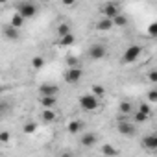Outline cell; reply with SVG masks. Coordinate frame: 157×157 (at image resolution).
Wrapping results in <instances>:
<instances>
[{
	"mask_svg": "<svg viewBox=\"0 0 157 157\" xmlns=\"http://www.w3.org/2000/svg\"><path fill=\"white\" fill-rule=\"evenodd\" d=\"M118 133H122L124 137H133L135 135V124L133 122H128V118L124 117V115H120V118H118Z\"/></svg>",
	"mask_w": 157,
	"mask_h": 157,
	"instance_id": "obj_1",
	"label": "cell"
},
{
	"mask_svg": "<svg viewBox=\"0 0 157 157\" xmlns=\"http://www.w3.org/2000/svg\"><path fill=\"white\" fill-rule=\"evenodd\" d=\"M98 105H100V104H98V98H96L94 94H83V96L80 98V107H82L83 111H94Z\"/></svg>",
	"mask_w": 157,
	"mask_h": 157,
	"instance_id": "obj_2",
	"label": "cell"
},
{
	"mask_svg": "<svg viewBox=\"0 0 157 157\" xmlns=\"http://www.w3.org/2000/svg\"><path fill=\"white\" fill-rule=\"evenodd\" d=\"M17 10H19L17 13H19L21 17H24V19H32V17L37 13V6H35L33 2H21Z\"/></svg>",
	"mask_w": 157,
	"mask_h": 157,
	"instance_id": "obj_3",
	"label": "cell"
},
{
	"mask_svg": "<svg viewBox=\"0 0 157 157\" xmlns=\"http://www.w3.org/2000/svg\"><path fill=\"white\" fill-rule=\"evenodd\" d=\"M140 52H142V48H140L139 44H131V46H128L126 52H124V56H122L124 63H133V61H137L139 56H140Z\"/></svg>",
	"mask_w": 157,
	"mask_h": 157,
	"instance_id": "obj_4",
	"label": "cell"
},
{
	"mask_svg": "<svg viewBox=\"0 0 157 157\" xmlns=\"http://www.w3.org/2000/svg\"><path fill=\"white\" fill-rule=\"evenodd\" d=\"M82 76H83V72H82V68H68L67 72H65V82L67 83H78V82H80L82 80Z\"/></svg>",
	"mask_w": 157,
	"mask_h": 157,
	"instance_id": "obj_5",
	"label": "cell"
},
{
	"mask_svg": "<svg viewBox=\"0 0 157 157\" xmlns=\"http://www.w3.org/2000/svg\"><path fill=\"white\" fill-rule=\"evenodd\" d=\"M105 54H107V50H105V46L100 44V43H96V44H93V46L89 48V56H91V59H104Z\"/></svg>",
	"mask_w": 157,
	"mask_h": 157,
	"instance_id": "obj_6",
	"label": "cell"
},
{
	"mask_svg": "<svg viewBox=\"0 0 157 157\" xmlns=\"http://www.w3.org/2000/svg\"><path fill=\"white\" fill-rule=\"evenodd\" d=\"M102 13H104V17L105 19H115V17H118L120 13H118V8H117V4H105L104 8H102Z\"/></svg>",
	"mask_w": 157,
	"mask_h": 157,
	"instance_id": "obj_7",
	"label": "cell"
},
{
	"mask_svg": "<svg viewBox=\"0 0 157 157\" xmlns=\"http://www.w3.org/2000/svg\"><path fill=\"white\" fill-rule=\"evenodd\" d=\"M142 146H144L146 150H157V133L144 137V140H142Z\"/></svg>",
	"mask_w": 157,
	"mask_h": 157,
	"instance_id": "obj_8",
	"label": "cell"
},
{
	"mask_svg": "<svg viewBox=\"0 0 157 157\" xmlns=\"http://www.w3.org/2000/svg\"><path fill=\"white\" fill-rule=\"evenodd\" d=\"M2 32H4V35H6L8 39H13V41H15V39H19V30H17V28H13L11 24H6V26L2 28Z\"/></svg>",
	"mask_w": 157,
	"mask_h": 157,
	"instance_id": "obj_9",
	"label": "cell"
},
{
	"mask_svg": "<svg viewBox=\"0 0 157 157\" xmlns=\"http://www.w3.org/2000/svg\"><path fill=\"white\" fill-rule=\"evenodd\" d=\"M94 144H96V135H94V133H83V137H82V146L91 148V146H94Z\"/></svg>",
	"mask_w": 157,
	"mask_h": 157,
	"instance_id": "obj_10",
	"label": "cell"
},
{
	"mask_svg": "<svg viewBox=\"0 0 157 157\" xmlns=\"http://www.w3.org/2000/svg\"><path fill=\"white\" fill-rule=\"evenodd\" d=\"M41 94L43 96H56L57 94V87L50 85V83H44V85H41Z\"/></svg>",
	"mask_w": 157,
	"mask_h": 157,
	"instance_id": "obj_11",
	"label": "cell"
},
{
	"mask_svg": "<svg viewBox=\"0 0 157 157\" xmlns=\"http://www.w3.org/2000/svg\"><path fill=\"white\" fill-rule=\"evenodd\" d=\"M100 151H102V155H105V157H115V155H118V150H117L115 146H111V144H104V146L100 148Z\"/></svg>",
	"mask_w": 157,
	"mask_h": 157,
	"instance_id": "obj_12",
	"label": "cell"
},
{
	"mask_svg": "<svg viewBox=\"0 0 157 157\" xmlns=\"http://www.w3.org/2000/svg\"><path fill=\"white\" fill-rule=\"evenodd\" d=\"M113 26H115V24H113V21H111V19H105V17H104V19H102L100 22H98V26H96V28H98V30H102V32H107V30H111Z\"/></svg>",
	"mask_w": 157,
	"mask_h": 157,
	"instance_id": "obj_13",
	"label": "cell"
},
{
	"mask_svg": "<svg viewBox=\"0 0 157 157\" xmlns=\"http://www.w3.org/2000/svg\"><path fill=\"white\" fill-rule=\"evenodd\" d=\"M74 41H76V37L72 35V33H68V35H65V37H59V46H70V44H74Z\"/></svg>",
	"mask_w": 157,
	"mask_h": 157,
	"instance_id": "obj_14",
	"label": "cell"
},
{
	"mask_svg": "<svg viewBox=\"0 0 157 157\" xmlns=\"http://www.w3.org/2000/svg\"><path fill=\"white\" fill-rule=\"evenodd\" d=\"M41 104H43L44 109H52L56 105V96H43L41 98Z\"/></svg>",
	"mask_w": 157,
	"mask_h": 157,
	"instance_id": "obj_15",
	"label": "cell"
},
{
	"mask_svg": "<svg viewBox=\"0 0 157 157\" xmlns=\"http://www.w3.org/2000/svg\"><path fill=\"white\" fill-rule=\"evenodd\" d=\"M41 117H43L44 122H54V120H56V113H54L52 109H43V115H41Z\"/></svg>",
	"mask_w": 157,
	"mask_h": 157,
	"instance_id": "obj_16",
	"label": "cell"
},
{
	"mask_svg": "<svg viewBox=\"0 0 157 157\" xmlns=\"http://www.w3.org/2000/svg\"><path fill=\"white\" fill-rule=\"evenodd\" d=\"M22 24H24V17H21L19 13L11 17V26H13V28H17V30H19V28L22 26Z\"/></svg>",
	"mask_w": 157,
	"mask_h": 157,
	"instance_id": "obj_17",
	"label": "cell"
},
{
	"mask_svg": "<svg viewBox=\"0 0 157 157\" xmlns=\"http://www.w3.org/2000/svg\"><path fill=\"white\" fill-rule=\"evenodd\" d=\"M68 33H70V26L65 24V22H61V24L57 26V35H59V37H65V35H68Z\"/></svg>",
	"mask_w": 157,
	"mask_h": 157,
	"instance_id": "obj_18",
	"label": "cell"
},
{
	"mask_svg": "<svg viewBox=\"0 0 157 157\" xmlns=\"http://www.w3.org/2000/svg\"><path fill=\"white\" fill-rule=\"evenodd\" d=\"M118 111H120V115H128V113H131V104L129 102H120L118 104Z\"/></svg>",
	"mask_w": 157,
	"mask_h": 157,
	"instance_id": "obj_19",
	"label": "cell"
},
{
	"mask_svg": "<svg viewBox=\"0 0 157 157\" xmlns=\"http://www.w3.org/2000/svg\"><path fill=\"white\" fill-rule=\"evenodd\" d=\"M32 67H33V68H37V70H39V68H43V67H44V57L35 56V57L32 59Z\"/></svg>",
	"mask_w": 157,
	"mask_h": 157,
	"instance_id": "obj_20",
	"label": "cell"
},
{
	"mask_svg": "<svg viewBox=\"0 0 157 157\" xmlns=\"http://www.w3.org/2000/svg\"><path fill=\"white\" fill-rule=\"evenodd\" d=\"M82 129V124L78 122V120H72V122H68V133H78Z\"/></svg>",
	"mask_w": 157,
	"mask_h": 157,
	"instance_id": "obj_21",
	"label": "cell"
},
{
	"mask_svg": "<svg viewBox=\"0 0 157 157\" xmlns=\"http://www.w3.org/2000/svg\"><path fill=\"white\" fill-rule=\"evenodd\" d=\"M113 24L122 28V26H126V24H128V19H126L124 15H118V17H115V19H113Z\"/></svg>",
	"mask_w": 157,
	"mask_h": 157,
	"instance_id": "obj_22",
	"label": "cell"
},
{
	"mask_svg": "<svg viewBox=\"0 0 157 157\" xmlns=\"http://www.w3.org/2000/svg\"><path fill=\"white\" fill-rule=\"evenodd\" d=\"M133 120H135L137 124H142V122H146V120H148V115H144V113L137 111V113L133 115Z\"/></svg>",
	"mask_w": 157,
	"mask_h": 157,
	"instance_id": "obj_23",
	"label": "cell"
},
{
	"mask_svg": "<svg viewBox=\"0 0 157 157\" xmlns=\"http://www.w3.org/2000/svg\"><path fill=\"white\" fill-rule=\"evenodd\" d=\"M93 94L94 96H104L105 94V89L102 85H93Z\"/></svg>",
	"mask_w": 157,
	"mask_h": 157,
	"instance_id": "obj_24",
	"label": "cell"
},
{
	"mask_svg": "<svg viewBox=\"0 0 157 157\" xmlns=\"http://www.w3.org/2000/svg\"><path fill=\"white\" fill-rule=\"evenodd\" d=\"M148 102L150 104H157V89L148 91Z\"/></svg>",
	"mask_w": 157,
	"mask_h": 157,
	"instance_id": "obj_25",
	"label": "cell"
},
{
	"mask_svg": "<svg viewBox=\"0 0 157 157\" xmlns=\"http://www.w3.org/2000/svg\"><path fill=\"white\" fill-rule=\"evenodd\" d=\"M139 111L144 113V115H148V117L151 115V107H150V104H140V105H139Z\"/></svg>",
	"mask_w": 157,
	"mask_h": 157,
	"instance_id": "obj_26",
	"label": "cell"
},
{
	"mask_svg": "<svg viewBox=\"0 0 157 157\" xmlns=\"http://www.w3.org/2000/svg\"><path fill=\"white\" fill-rule=\"evenodd\" d=\"M148 35L157 37V22H151V24L148 26Z\"/></svg>",
	"mask_w": 157,
	"mask_h": 157,
	"instance_id": "obj_27",
	"label": "cell"
},
{
	"mask_svg": "<svg viewBox=\"0 0 157 157\" xmlns=\"http://www.w3.org/2000/svg\"><path fill=\"white\" fill-rule=\"evenodd\" d=\"M148 80H150L151 83H157V70H150V72H148Z\"/></svg>",
	"mask_w": 157,
	"mask_h": 157,
	"instance_id": "obj_28",
	"label": "cell"
},
{
	"mask_svg": "<svg viewBox=\"0 0 157 157\" xmlns=\"http://www.w3.org/2000/svg\"><path fill=\"white\" fill-rule=\"evenodd\" d=\"M67 63H68V68H76V67H78V59H76V57H72V56L67 59Z\"/></svg>",
	"mask_w": 157,
	"mask_h": 157,
	"instance_id": "obj_29",
	"label": "cell"
},
{
	"mask_svg": "<svg viewBox=\"0 0 157 157\" xmlns=\"http://www.w3.org/2000/svg\"><path fill=\"white\" fill-rule=\"evenodd\" d=\"M35 129H37L35 124H24V133H33Z\"/></svg>",
	"mask_w": 157,
	"mask_h": 157,
	"instance_id": "obj_30",
	"label": "cell"
},
{
	"mask_svg": "<svg viewBox=\"0 0 157 157\" xmlns=\"http://www.w3.org/2000/svg\"><path fill=\"white\" fill-rule=\"evenodd\" d=\"M0 140H2V142H8V140H10V133H8V131H2V133H0Z\"/></svg>",
	"mask_w": 157,
	"mask_h": 157,
	"instance_id": "obj_31",
	"label": "cell"
},
{
	"mask_svg": "<svg viewBox=\"0 0 157 157\" xmlns=\"http://www.w3.org/2000/svg\"><path fill=\"white\" fill-rule=\"evenodd\" d=\"M59 157H74V155H72V153H70V151H63V153H61V155H59Z\"/></svg>",
	"mask_w": 157,
	"mask_h": 157,
	"instance_id": "obj_32",
	"label": "cell"
}]
</instances>
